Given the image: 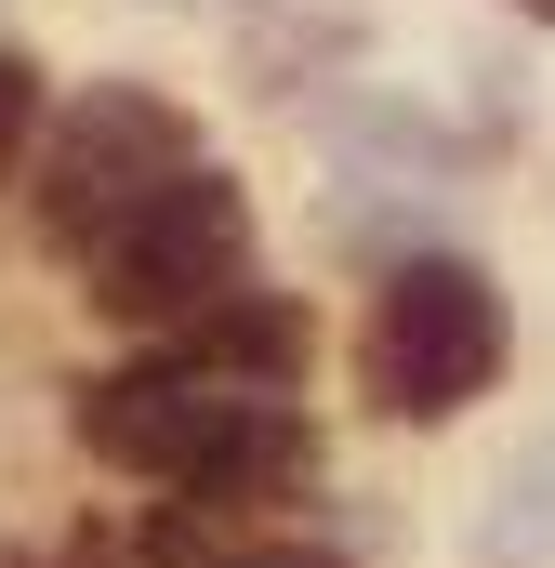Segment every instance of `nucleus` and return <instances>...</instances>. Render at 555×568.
Returning a JSON list of instances; mask_svg holds the SVG:
<instances>
[{
	"instance_id": "obj_1",
	"label": "nucleus",
	"mask_w": 555,
	"mask_h": 568,
	"mask_svg": "<svg viewBox=\"0 0 555 568\" xmlns=\"http://www.w3.org/2000/svg\"><path fill=\"white\" fill-rule=\"evenodd\" d=\"M503 357H516V317H503L490 265H463V252H411L397 278L371 291L357 384H371L397 424H463V410L503 384Z\"/></svg>"
},
{
	"instance_id": "obj_2",
	"label": "nucleus",
	"mask_w": 555,
	"mask_h": 568,
	"mask_svg": "<svg viewBox=\"0 0 555 568\" xmlns=\"http://www.w3.org/2000/svg\"><path fill=\"white\" fill-rule=\"evenodd\" d=\"M252 265V199H239V172H212V159H185L172 185H145L133 212L80 252V278L107 317H133V331H172V317H212L225 291Z\"/></svg>"
},
{
	"instance_id": "obj_3",
	"label": "nucleus",
	"mask_w": 555,
	"mask_h": 568,
	"mask_svg": "<svg viewBox=\"0 0 555 568\" xmlns=\"http://www.w3.org/2000/svg\"><path fill=\"white\" fill-rule=\"evenodd\" d=\"M185 159H199V133H185V106H172V93L93 80V93L53 120V145H40V225H53L67 252H93L145 185H172Z\"/></svg>"
},
{
	"instance_id": "obj_4",
	"label": "nucleus",
	"mask_w": 555,
	"mask_h": 568,
	"mask_svg": "<svg viewBox=\"0 0 555 568\" xmlns=\"http://www.w3.org/2000/svg\"><path fill=\"white\" fill-rule=\"evenodd\" d=\"M265 410V384H225V371H199L185 344L172 357H133V371H107L93 397H80V449L93 463H120V476H159V489H199L239 424Z\"/></svg>"
},
{
	"instance_id": "obj_5",
	"label": "nucleus",
	"mask_w": 555,
	"mask_h": 568,
	"mask_svg": "<svg viewBox=\"0 0 555 568\" xmlns=\"http://www.w3.org/2000/svg\"><path fill=\"white\" fill-rule=\"evenodd\" d=\"M185 357L199 371H225V384H291L304 371V304H278V291H225L212 317H185Z\"/></svg>"
},
{
	"instance_id": "obj_6",
	"label": "nucleus",
	"mask_w": 555,
	"mask_h": 568,
	"mask_svg": "<svg viewBox=\"0 0 555 568\" xmlns=\"http://www.w3.org/2000/svg\"><path fill=\"white\" fill-rule=\"evenodd\" d=\"M490 542H503V568L555 556V449H529V463H516V516H503Z\"/></svg>"
},
{
	"instance_id": "obj_7",
	"label": "nucleus",
	"mask_w": 555,
	"mask_h": 568,
	"mask_svg": "<svg viewBox=\"0 0 555 568\" xmlns=\"http://www.w3.org/2000/svg\"><path fill=\"white\" fill-rule=\"evenodd\" d=\"M27 133H40V67H27V53H0V185H13Z\"/></svg>"
},
{
	"instance_id": "obj_8",
	"label": "nucleus",
	"mask_w": 555,
	"mask_h": 568,
	"mask_svg": "<svg viewBox=\"0 0 555 568\" xmlns=\"http://www.w3.org/2000/svg\"><path fill=\"white\" fill-rule=\"evenodd\" d=\"M239 568H317V556H239Z\"/></svg>"
},
{
	"instance_id": "obj_9",
	"label": "nucleus",
	"mask_w": 555,
	"mask_h": 568,
	"mask_svg": "<svg viewBox=\"0 0 555 568\" xmlns=\"http://www.w3.org/2000/svg\"><path fill=\"white\" fill-rule=\"evenodd\" d=\"M516 13H529V27H555V0H516Z\"/></svg>"
}]
</instances>
